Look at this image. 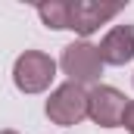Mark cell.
Wrapping results in <instances>:
<instances>
[{
	"mask_svg": "<svg viewBox=\"0 0 134 134\" xmlns=\"http://www.w3.org/2000/svg\"><path fill=\"white\" fill-rule=\"evenodd\" d=\"M37 16L47 28L63 31L69 28V0H50V3H37Z\"/></svg>",
	"mask_w": 134,
	"mask_h": 134,
	"instance_id": "cell-7",
	"label": "cell"
},
{
	"mask_svg": "<svg viewBox=\"0 0 134 134\" xmlns=\"http://www.w3.org/2000/svg\"><path fill=\"white\" fill-rule=\"evenodd\" d=\"M0 134H19V131H13V128H6V131H0Z\"/></svg>",
	"mask_w": 134,
	"mask_h": 134,
	"instance_id": "cell-9",
	"label": "cell"
},
{
	"mask_svg": "<svg viewBox=\"0 0 134 134\" xmlns=\"http://www.w3.org/2000/svg\"><path fill=\"white\" fill-rule=\"evenodd\" d=\"M56 78V63L44 50H25L13 66V84L22 94H44Z\"/></svg>",
	"mask_w": 134,
	"mask_h": 134,
	"instance_id": "cell-3",
	"label": "cell"
},
{
	"mask_svg": "<svg viewBox=\"0 0 134 134\" xmlns=\"http://www.w3.org/2000/svg\"><path fill=\"white\" fill-rule=\"evenodd\" d=\"M100 59L103 66H125L134 59V25H112L106 37L100 41Z\"/></svg>",
	"mask_w": 134,
	"mask_h": 134,
	"instance_id": "cell-6",
	"label": "cell"
},
{
	"mask_svg": "<svg viewBox=\"0 0 134 134\" xmlns=\"http://www.w3.org/2000/svg\"><path fill=\"white\" fill-rule=\"evenodd\" d=\"M125 6L122 3H97V0H69V28L81 37H91L100 25L115 19Z\"/></svg>",
	"mask_w": 134,
	"mask_h": 134,
	"instance_id": "cell-5",
	"label": "cell"
},
{
	"mask_svg": "<svg viewBox=\"0 0 134 134\" xmlns=\"http://www.w3.org/2000/svg\"><path fill=\"white\" fill-rule=\"evenodd\" d=\"M59 69L72 84H100L103 75V59L97 44L91 41H72L69 47H63V56H59Z\"/></svg>",
	"mask_w": 134,
	"mask_h": 134,
	"instance_id": "cell-1",
	"label": "cell"
},
{
	"mask_svg": "<svg viewBox=\"0 0 134 134\" xmlns=\"http://www.w3.org/2000/svg\"><path fill=\"white\" fill-rule=\"evenodd\" d=\"M44 112H47V119L53 122V125H59V128H75L78 122H84L87 119V91L81 87V84H59V87H53L50 91V97L44 103Z\"/></svg>",
	"mask_w": 134,
	"mask_h": 134,
	"instance_id": "cell-2",
	"label": "cell"
},
{
	"mask_svg": "<svg viewBox=\"0 0 134 134\" xmlns=\"http://www.w3.org/2000/svg\"><path fill=\"white\" fill-rule=\"evenodd\" d=\"M128 97L112 84H94L87 91V119L100 128H122Z\"/></svg>",
	"mask_w": 134,
	"mask_h": 134,
	"instance_id": "cell-4",
	"label": "cell"
},
{
	"mask_svg": "<svg viewBox=\"0 0 134 134\" xmlns=\"http://www.w3.org/2000/svg\"><path fill=\"white\" fill-rule=\"evenodd\" d=\"M122 128L128 134H134V100H128V106H125V119H122Z\"/></svg>",
	"mask_w": 134,
	"mask_h": 134,
	"instance_id": "cell-8",
	"label": "cell"
}]
</instances>
